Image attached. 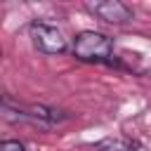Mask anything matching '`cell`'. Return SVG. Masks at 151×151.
I'll return each instance as SVG.
<instances>
[{"instance_id": "1", "label": "cell", "mask_w": 151, "mask_h": 151, "mask_svg": "<svg viewBox=\"0 0 151 151\" xmlns=\"http://www.w3.org/2000/svg\"><path fill=\"white\" fill-rule=\"evenodd\" d=\"M73 54L80 61H111L113 40L97 31H83L73 40Z\"/></svg>"}, {"instance_id": "2", "label": "cell", "mask_w": 151, "mask_h": 151, "mask_svg": "<svg viewBox=\"0 0 151 151\" xmlns=\"http://www.w3.org/2000/svg\"><path fill=\"white\" fill-rule=\"evenodd\" d=\"M31 38H33V45L42 54H61L68 47L61 28H57L54 24H47V21H33L31 24Z\"/></svg>"}, {"instance_id": "3", "label": "cell", "mask_w": 151, "mask_h": 151, "mask_svg": "<svg viewBox=\"0 0 151 151\" xmlns=\"http://www.w3.org/2000/svg\"><path fill=\"white\" fill-rule=\"evenodd\" d=\"M85 9L90 14H94L97 19L106 21V24H130L134 19L132 7H127L120 0H94V2H85Z\"/></svg>"}, {"instance_id": "4", "label": "cell", "mask_w": 151, "mask_h": 151, "mask_svg": "<svg viewBox=\"0 0 151 151\" xmlns=\"http://www.w3.org/2000/svg\"><path fill=\"white\" fill-rule=\"evenodd\" d=\"M24 111H26L31 123H40V125H57V123H64L71 118L66 111L54 109V106H45V104H31Z\"/></svg>"}, {"instance_id": "5", "label": "cell", "mask_w": 151, "mask_h": 151, "mask_svg": "<svg viewBox=\"0 0 151 151\" xmlns=\"http://www.w3.org/2000/svg\"><path fill=\"white\" fill-rule=\"evenodd\" d=\"M97 151H137L139 142L130 139V137H104L101 142L94 144Z\"/></svg>"}, {"instance_id": "6", "label": "cell", "mask_w": 151, "mask_h": 151, "mask_svg": "<svg viewBox=\"0 0 151 151\" xmlns=\"http://www.w3.org/2000/svg\"><path fill=\"white\" fill-rule=\"evenodd\" d=\"M0 151H26V149H24V144L17 142V139H5V142L0 144Z\"/></svg>"}]
</instances>
